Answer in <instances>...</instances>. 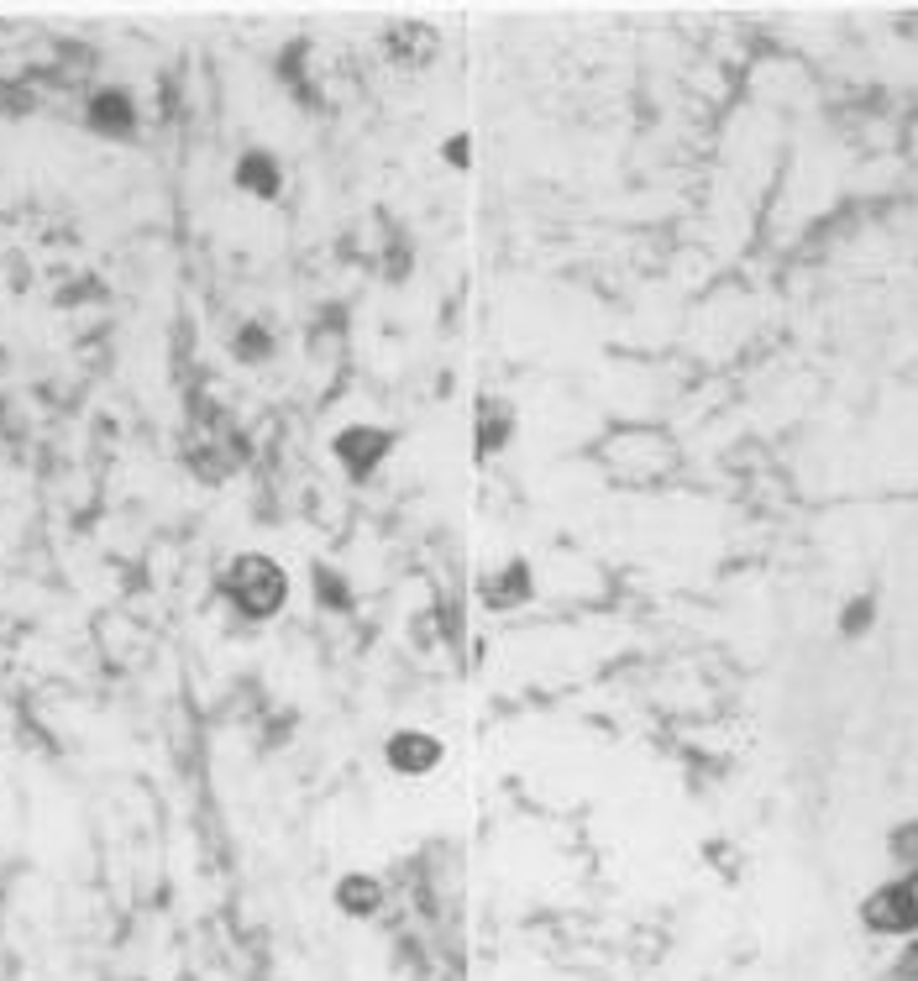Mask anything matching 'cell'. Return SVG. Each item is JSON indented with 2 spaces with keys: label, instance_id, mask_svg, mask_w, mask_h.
<instances>
[{
  "label": "cell",
  "instance_id": "cell-1",
  "mask_svg": "<svg viewBox=\"0 0 918 981\" xmlns=\"http://www.w3.org/2000/svg\"><path fill=\"white\" fill-rule=\"evenodd\" d=\"M226 593L241 603V615L252 620H268L283 603V572L268 557H237L231 572H226Z\"/></svg>",
  "mask_w": 918,
  "mask_h": 981
},
{
  "label": "cell",
  "instance_id": "cell-2",
  "mask_svg": "<svg viewBox=\"0 0 918 981\" xmlns=\"http://www.w3.org/2000/svg\"><path fill=\"white\" fill-rule=\"evenodd\" d=\"M860 919H866V929H881V934H908V929H918V871H908V877L893 881V887H877V892L866 898V908H860Z\"/></svg>",
  "mask_w": 918,
  "mask_h": 981
},
{
  "label": "cell",
  "instance_id": "cell-3",
  "mask_svg": "<svg viewBox=\"0 0 918 981\" xmlns=\"http://www.w3.org/2000/svg\"><path fill=\"white\" fill-rule=\"evenodd\" d=\"M436 762H441V741L420 735V730H404V735L389 741V766L404 772V777H420V772H431Z\"/></svg>",
  "mask_w": 918,
  "mask_h": 981
},
{
  "label": "cell",
  "instance_id": "cell-4",
  "mask_svg": "<svg viewBox=\"0 0 918 981\" xmlns=\"http://www.w3.org/2000/svg\"><path fill=\"white\" fill-rule=\"evenodd\" d=\"M383 452H389V436H383V431H368V425H352V431L337 436V457L347 462L352 473H368Z\"/></svg>",
  "mask_w": 918,
  "mask_h": 981
},
{
  "label": "cell",
  "instance_id": "cell-5",
  "mask_svg": "<svg viewBox=\"0 0 918 981\" xmlns=\"http://www.w3.org/2000/svg\"><path fill=\"white\" fill-rule=\"evenodd\" d=\"M90 126L95 132H132V105H126V95H116V90H105V95H95L90 101Z\"/></svg>",
  "mask_w": 918,
  "mask_h": 981
},
{
  "label": "cell",
  "instance_id": "cell-6",
  "mask_svg": "<svg viewBox=\"0 0 918 981\" xmlns=\"http://www.w3.org/2000/svg\"><path fill=\"white\" fill-rule=\"evenodd\" d=\"M379 898H383V892H379V881H373V877H347L337 887V902L347 908V913H358V919H362V913H379Z\"/></svg>",
  "mask_w": 918,
  "mask_h": 981
},
{
  "label": "cell",
  "instance_id": "cell-7",
  "mask_svg": "<svg viewBox=\"0 0 918 981\" xmlns=\"http://www.w3.org/2000/svg\"><path fill=\"white\" fill-rule=\"evenodd\" d=\"M237 179H241V189H258V195H274V189H279V168H274V163L262 158V153H252V158H241Z\"/></svg>",
  "mask_w": 918,
  "mask_h": 981
},
{
  "label": "cell",
  "instance_id": "cell-8",
  "mask_svg": "<svg viewBox=\"0 0 918 981\" xmlns=\"http://www.w3.org/2000/svg\"><path fill=\"white\" fill-rule=\"evenodd\" d=\"M866 620H871V599H856V609L845 615V636H856V630H866Z\"/></svg>",
  "mask_w": 918,
  "mask_h": 981
},
{
  "label": "cell",
  "instance_id": "cell-9",
  "mask_svg": "<svg viewBox=\"0 0 918 981\" xmlns=\"http://www.w3.org/2000/svg\"><path fill=\"white\" fill-rule=\"evenodd\" d=\"M262 347H268L262 331H241V358H262Z\"/></svg>",
  "mask_w": 918,
  "mask_h": 981
},
{
  "label": "cell",
  "instance_id": "cell-10",
  "mask_svg": "<svg viewBox=\"0 0 918 981\" xmlns=\"http://www.w3.org/2000/svg\"><path fill=\"white\" fill-rule=\"evenodd\" d=\"M446 158H452V163H467V137H452V147H446Z\"/></svg>",
  "mask_w": 918,
  "mask_h": 981
},
{
  "label": "cell",
  "instance_id": "cell-11",
  "mask_svg": "<svg viewBox=\"0 0 918 981\" xmlns=\"http://www.w3.org/2000/svg\"><path fill=\"white\" fill-rule=\"evenodd\" d=\"M914 971H918V944H914V950H908V961L898 965V977H914Z\"/></svg>",
  "mask_w": 918,
  "mask_h": 981
}]
</instances>
